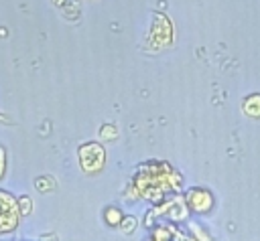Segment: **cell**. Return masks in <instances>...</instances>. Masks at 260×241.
<instances>
[{"label":"cell","instance_id":"6da1fadb","mask_svg":"<svg viewBox=\"0 0 260 241\" xmlns=\"http://www.w3.org/2000/svg\"><path fill=\"white\" fill-rule=\"evenodd\" d=\"M18 203L16 198L0 188V233H12L18 227Z\"/></svg>","mask_w":260,"mask_h":241},{"label":"cell","instance_id":"7a4b0ae2","mask_svg":"<svg viewBox=\"0 0 260 241\" xmlns=\"http://www.w3.org/2000/svg\"><path fill=\"white\" fill-rule=\"evenodd\" d=\"M104 160H106V154H104V148L95 142H89V144H83L79 148V162H81V168L85 172H95L104 166Z\"/></svg>","mask_w":260,"mask_h":241},{"label":"cell","instance_id":"3957f363","mask_svg":"<svg viewBox=\"0 0 260 241\" xmlns=\"http://www.w3.org/2000/svg\"><path fill=\"white\" fill-rule=\"evenodd\" d=\"M187 200H189V205L195 209V211H199V213H203V211H207L209 207H211V194L207 192V190H203V188H193V190H189V194H187Z\"/></svg>","mask_w":260,"mask_h":241},{"label":"cell","instance_id":"277c9868","mask_svg":"<svg viewBox=\"0 0 260 241\" xmlns=\"http://www.w3.org/2000/svg\"><path fill=\"white\" fill-rule=\"evenodd\" d=\"M106 223H108L110 227L120 225V223H122V213H120V209L108 207V209H106Z\"/></svg>","mask_w":260,"mask_h":241},{"label":"cell","instance_id":"5b68a950","mask_svg":"<svg viewBox=\"0 0 260 241\" xmlns=\"http://www.w3.org/2000/svg\"><path fill=\"white\" fill-rule=\"evenodd\" d=\"M16 203H18V213H20V215H30V211H32L30 196L22 194V196H18V198H16Z\"/></svg>","mask_w":260,"mask_h":241},{"label":"cell","instance_id":"8992f818","mask_svg":"<svg viewBox=\"0 0 260 241\" xmlns=\"http://www.w3.org/2000/svg\"><path fill=\"white\" fill-rule=\"evenodd\" d=\"M35 186H37V190L45 192V190H51V188H53V180L47 178V176H41V178L35 180Z\"/></svg>","mask_w":260,"mask_h":241},{"label":"cell","instance_id":"52a82bcc","mask_svg":"<svg viewBox=\"0 0 260 241\" xmlns=\"http://www.w3.org/2000/svg\"><path fill=\"white\" fill-rule=\"evenodd\" d=\"M122 231L124 233H132L134 229H136V219L134 217H126V219H122Z\"/></svg>","mask_w":260,"mask_h":241},{"label":"cell","instance_id":"ba28073f","mask_svg":"<svg viewBox=\"0 0 260 241\" xmlns=\"http://www.w3.org/2000/svg\"><path fill=\"white\" fill-rule=\"evenodd\" d=\"M2 170H4V152L0 150V174H2Z\"/></svg>","mask_w":260,"mask_h":241}]
</instances>
